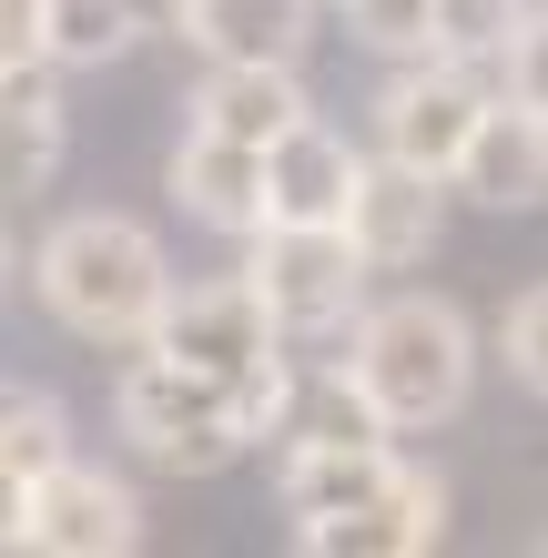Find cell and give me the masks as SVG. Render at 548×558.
Wrapping results in <instances>:
<instances>
[{"instance_id": "9c48e42d", "label": "cell", "mask_w": 548, "mask_h": 558, "mask_svg": "<svg viewBox=\"0 0 548 558\" xmlns=\"http://www.w3.org/2000/svg\"><path fill=\"white\" fill-rule=\"evenodd\" d=\"M345 234L366 244V265H376V275L427 265L437 234H447V173L376 153V162H366V183H356V214H345Z\"/></svg>"}, {"instance_id": "30bf717a", "label": "cell", "mask_w": 548, "mask_h": 558, "mask_svg": "<svg viewBox=\"0 0 548 558\" xmlns=\"http://www.w3.org/2000/svg\"><path fill=\"white\" fill-rule=\"evenodd\" d=\"M183 122H204V133H234V143H284L295 122H315L295 61H204V82H193Z\"/></svg>"}, {"instance_id": "9a60e30c", "label": "cell", "mask_w": 548, "mask_h": 558, "mask_svg": "<svg viewBox=\"0 0 548 558\" xmlns=\"http://www.w3.org/2000/svg\"><path fill=\"white\" fill-rule=\"evenodd\" d=\"M41 21H51V72L122 61V51H133V31H143L133 0H41Z\"/></svg>"}, {"instance_id": "4fadbf2b", "label": "cell", "mask_w": 548, "mask_h": 558, "mask_svg": "<svg viewBox=\"0 0 548 558\" xmlns=\"http://www.w3.org/2000/svg\"><path fill=\"white\" fill-rule=\"evenodd\" d=\"M458 193H467V204H488V214H528V204H548V112L498 102L488 133H477L467 162H458Z\"/></svg>"}, {"instance_id": "7c38bea8", "label": "cell", "mask_w": 548, "mask_h": 558, "mask_svg": "<svg viewBox=\"0 0 548 558\" xmlns=\"http://www.w3.org/2000/svg\"><path fill=\"white\" fill-rule=\"evenodd\" d=\"M173 31L204 61H305L315 0H173Z\"/></svg>"}, {"instance_id": "277c9868", "label": "cell", "mask_w": 548, "mask_h": 558, "mask_svg": "<svg viewBox=\"0 0 548 558\" xmlns=\"http://www.w3.org/2000/svg\"><path fill=\"white\" fill-rule=\"evenodd\" d=\"M254 294L275 305L284 336H345V325L366 315V244L345 234V223H265L244 254Z\"/></svg>"}, {"instance_id": "7a4b0ae2", "label": "cell", "mask_w": 548, "mask_h": 558, "mask_svg": "<svg viewBox=\"0 0 548 558\" xmlns=\"http://www.w3.org/2000/svg\"><path fill=\"white\" fill-rule=\"evenodd\" d=\"M345 376L366 386V407L416 437V426H447L477 386V325L447 305V294H386L345 325Z\"/></svg>"}, {"instance_id": "8992f818", "label": "cell", "mask_w": 548, "mask_h": 558, "mask_svg": "<svg viewBox=\"0 0 548 558\" xmlns=\"http://www.w3.org/2000/svg\"><path fill=\"white\" fill-rule=\"evenodd\" d=\"M11 548H31V558H122V548H143V498L72 457V468H51L41 487L11 498Z\"/></svg>"}, {"instance_id": "2e32d148", "label": "cell", "mask_w": 548, "mask_h": 558, "mask_svg": "<svg viewBox=\"0 0 548 558\" xmlns=\"http://www.w3.org/2000/svg\"><path fill=\"white\" fill-rule=\"evenodd\" d=\"M51 468H72V416H61L51 397H11L0 407V477H11V498L41 487Z\"/></svg>"}, {"instance_id": "52a82bcc", "label": "cell", "mask_w": 548, "mask_h": 558, "mask_svg": "<svg viewBox=\"0 0 548 558\" xmlns=\"http://www.w3.org/2000/svg\"><path fill=\"white\" fill-rule=\"evenodd\" d=\"M447 538V477L437 468H397L376 498L336 508V518H295L305 558H427Z\"/></svg>"}, {"instance_id": "ffe728a7", "label": "cell", "mask_w": 548, "mask_h": 558, "mask_svg": "<svg viewBox=\"0 0 548 558\" xmlns=\"http://www.w3.org/2000/svg\"><path fill=\"white\" fill-rule=\"evenodd\" d=\"M498 345H508V376H519L528 397H548V284H528L519 305H508Z\"/></svg>"}, {"instance_id": "6da1fadb", "label": "cell", "mask_w": 548, "mask_h": 558, "mask_svg": "<svg viewBox=\"0 0 548 558\" xmlns=\"http://www.w3.org/2000/svg\"><path fill=\"white\" fill-rule=\"evenodd\" d=\"M31 284L82 345H153L183 294L153 223H133V214H61L31 254Z\"/></svg>"}, {"instance_id": "ac0fdd59", "label": "cell", "mask_w": 548, "mask_h": 558, "mask_svg": "<svg viewBox=\"0 0 548 558\" xmlns=\"http://www.w3.org/2000/svg\"><path fill=\"white\" fill-rule=\"evenodd\" d=\"M528 11L538 0H437V51L447 61H508Z\"/></svg>"}, {"instance_id": "5bb4252c", "label": "cell", "mask_w": 548, "mask_h": 558, "mask_svg": "<svg viewBox=\"0 0 548 558\" xmlns=\"http://www.w3.org/2000/svg\"><path fill=\"white\" fill-rule=\"evenodd\" d=\"M397 468L406 457H386V437H336V447H284L275 487H284V518H336V508L376 498Z\"/></svg>"}, {"instance_id": "8fae6325", "label": "cell", "mask_w": 548, "mask_h": 558, "mask_svg": "<svg viewBox=\"0 0 548 558\" xmlns=\"http://www.w3.org/2000/svg\"><path fill=\"white\" fill-rule=\"evenodd\" d=\"M265 162H275V223H345V214H356L366 153L345 143L336 122H295Z\"/></svg>"}, {"instance_id": "d6986e66", "label": "cell", "mask_w": 548, "mask_h": 558, "mask_svg": "<svg viewBox=\"0 0 548 558\" xmlns=\"http://www.w3.org/2000/svg\"><path fill=\"white\" fill-rule=\"evenodd\" d=\"M345 11V31H356L366 51H386V61H427L437 51V0H336Z\"/></svg>"}, {"instance_id": "5b68a950", "label": "cell", "mask_w": 548, "mask_h": 558, "mask_svg": "<svg viewBox=\"0 0 548 558\" xmlns=\"http://www.w3.org/2000/svg\"><path fill=\"white\" fill-rule=\"evenodd\" d=\"M488 112H498V102H488V82H477V61L427 51V61H406V72L376 92V153L427 162V173L458 183V162H467L477 133H488Z\"/></svg>"}, {"instance_id": "3957f363", "label": "cell", "mask_w": 548, "mask_h": 558, "mask_svg": "<svg viewBox=\"0 0 548 558\" xmlns=\"http://www.w3.org/2000/svg\"><path fill=\"white\" fill-rule=\"evenodd\" d=\"M112 426L133 437V457H153V468H173V477H214V468H234V457L265 437L254 407H244V386L183 366V355H163V345H143L133 366H122Z\"/></svg>"}, {"instance_id": "e0dca14e", "label": "cell", "mask_w": 548, "mask_h": 558, "mask_svg": "<svg viewBox=\"0 0 548 558\" xmlns=\"http://www.w3.org/2000/svg\"><path fill=\"white\" fill-rule=\"evenodd\" d=\"M61 173V102L41 72H11V193H41Z\"/></svg>"}, {"instance_id": "44dd1931", "label": "cell", "mask_w": 548, "mask_h": 558, "mask_svg": "<svg viewBox=\"0 0 548 558\" xmlns=\"http://www.w3.org/2000/svg\"><path fill=\"white\" fill-rule=\"evenodd\" d=\"M508 102L548 112V11H528V21H519V41H508Z\"/></svg>"}, {"instance_id": "ba28073f", "label": "cell", "mask_w": 548, "mask_h": 558, "mask_svg": "<svg viewBox=\"0 0 548 558\" xmlns=\"http://www.w3.org/2000/svg\"><path fill=\"white\" fill-rule=\"evenodd\" d=\"M173 204L193 223H214V234L254 244L275 223V162H265V143H234V133L183 122V143H173Z\"/></svg>"}]
</instances>
